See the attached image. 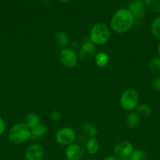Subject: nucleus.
<instances>
[{"mask_svg": "<svg viewBox=\"0 0 160 160\" xmlns=\"http://www.w3.org/2000/svg\"><path fill=\"white\" fill-rule=\"evenodd\" d=\"M135 18L127 8H120L114 12L110 20V29L117 34L126 33L133 28Z\"/></svg>", "mask_w": 160, "mask_h": 160, "instance_id": "obj_1", "label": "nucleus"}, {"mask_svg": "<svg viewBox=\"0 0 160 160\" xmlns=\"http://www.w3.org/2000/svg\"><path fill=\"white\" fill-rule=\"evenodd\" d=\"M111 38V29L105 23L99 22L92 27L89 32V40L95 45H104Z\"/></svg>", "mask_w": 160, "mask_h": 160, "instance_id": "obj_2", "label": "nucleus"}, {"mask_svg": "<svg viewBox=\"0 0 160 160\" xmlns=\"http://www.w3.org/2000/svg\"><path fill=\"white\" fill-rule=\"evenodd\" d=\"M9 142L15 145H21L29 140L31 137V129L24 123H17L13 125L8 134Z\"/></svg>", "mask_w": 160, "mask_h": 160, "instance_id": "obj_3", "label": "nucleus"}, {"mask_svg": "<svg viewBox=\"0 0 160 160\" xmlns=\"http://www.w3.org/2000/svg\"><path fill=\"white\" fill-rule=\"evenodd\" d=\"M140 96L138 92L133 88L125 89L119 98V105L122 109L129 112L136 110L139 105Z\"/></svg>", "mask_w": 160, "mask_h": 160, "instance_id": "obj_4", "label": "nucleus"}, {"mask_svg": "<svg viewBox=\"0 0 160 160\" xmlns=\"http://www.w3.org/2000/svg\"><path fill=\"white\" fill-rule=\"evenodd\" d=\"M78 53L71 47H65L61 49L59 54V60L61 65L67 70L74 69L78 62Z\"/></svg>", "mask_w": 160, "mask_h": 160, "instance_id": "obj_5", "label": "nucleus"}, {"mask_svg": "<svg viewBox=\"0 0 160 160\" xmlns=\"http://www.w3.org/2000/svg\"><path fill=\"white\" fill-rule=\"evenodd\" d=\"M75 139H76V133L75 130L68 127L60 128L55 134L56 142L63 146L67 147L75 143Z\"/></svg>", "mask_w": 160, "mask_h": 160, "instance_id": "obj_6", "label": "nucleus"}, {"mask_svg": "<svg viewBox=\"0 0 160 160\" xmlns=\"http://www.w3.org/2000/svg\"><path fill=\"white\" fill-rule=\"evenodd\" d=\"M133 150L134 148L131 142L127 140H122L114 145L113 154L122 160H130Z\"/></svg>", "mask_w": 160, "mask_h": 160, "instance_id": "obj_7", "label": "nucleus"}, {"mask_svg": "<svg viewBox=\"0 0 160 160\" xmlns=\"http://www.w3.org/2000/svg\"><path fill=\"white\" fill-rule=\"evenodd\" d=\"M96 54V47L94 44H93L90 41L88 40L84 41L80 45V48L78 49V56L80 60L83 62H88L91 60Z\"/></svg>", "mask_w": 160, "mask_h": 160, "instance_id": "obj_8", "label": "nucleus"}, {"mask_svg": "<svg viewBox=\"0 0 160 160\" xmlns=\"http://www.w3.org/2000/svg\"><path fill=\"white\" fill-rule=\"evenodd\" d=\"M127 9L131 12L135 20H141L145 17L147 13V7L145 6L144 0H132Z\"/></svg>", "mask_w": 160, "mask_h": 160, "instance_id": "obj_9", "label": "nucleus"}, {"mask_svg": "<svg viewBox=\"0 0 160 160\" xmlns=\"http://www.w3.org/2000/svg\"><path fill=\"white\" fill-rule=\"evenodd\" d=\"M44 155L45 149L40 144H32L24 151V157L26 160H42Z\"/></svg>", "mask_w": 160, "mask_h": 160, "instance_id": "obj_10", "label": "nucleus"}, {"mask_svg": "<svg viewBox=\"0 0 160 160\" xmlns=\"http://www.w3.org/2000/svg\"><path fill=\"white\" fill-rule=\"evenodd\" d=\"M64 155L65 159L68 160H82L84 157L85 149L79 144L73 143L66 147Z\"/></svg>", "mask_w": 160, "mask_h": 160, "instance_id": "obj_11", "label": "nucleus"}, {"mask_svg": "<svg viewBox=\"0 0 160 160\" xmlns=\"http://www.w3.org/2000/svg\"><path fill=\"white\" fill-rule=\"evenodd\" d=\"M48 132V128L41 123L38 126L35 127L34 128L31 129V137L30 139L32 141H39L45 137Z\"/></svg>", "mask_w": 160, "mask_h": 160, "instance_id": "obj_12", "label": "nucleus"}, {"mask_svg": "<svg viewBox=\"0 0 160 160\" xmlns=\"http://www.w3.org/2000/svg\"><path fill=\"white\" fill-rule=\"evenodd\" d=\"M42 122H41L40 117L38 114L34 113V112L27 114L24 117V123L30 129H32L35 127L40 124Z\"/></svg>", "mask_w": 160, "mask_h": 160, "instance_id": "obj_13", "label": "nucleus"}, {"mask_svg": "<svg viewBox=\"0 0 160 160\" xmlns=\"http://www.w3.org/2000/svg\"><path fill=\"white\" fill-rule=\"evenodd\" d=\"M94 62L99 68H104L109 62V56L104 52H99L94 56Z\"/></svg>", "mask_w": 160, "mask_h": 160, "instance_id": "obj_14", "label": "nucleus"}, {"mask_svg": "<svg viewBox=\"0 0 160 160\" xmlns=\"http://www.w3.org/2000/svg\"><path fill=\"white\" fill-rule=\"evenodd\" d=\"M140 121H141V116L136 112L132 111L127 114L126 118H125V123L129 128L133 129L136 128L140 123Z\"/></svg>", "mask_w": 160, "mask_h": 160, "instance_id": "obj_15", "label": "nucleus"}, {"mask_svg": "<svg viewBox=\"0 0 160 160\" xmlns=\"http://www.w3.org/2000/svg\"><path fill=\"white\" fill-rule=\"evenodd\" d=\"M86 150L89 154L96 155L100 150V143L96 138H90L86 143Z\"/></svg>", "mask_w": 160, "mask_h": 160, "instance_id": "obj_16", "label": "nucleus"}, {"mask_svg": "<svg viewBox=\"0 0 160 160\" xmlns=\"http://www.w3.org/2000/svg\"><path fill=\"white\" fill-rule=\"evenodd\" d=\"M54 40L59 46L63 47V48L67 47L69 42H70L68 34L65 31H59L55 34Z\"/></svg>", "mask_w": 160, "mask_h": 160, "instance_id": "obj_17", "label": "nucleus"}, {"mask_svg": "<svg viewBox=\"0 0 160 160\" xmlns=\"http://www.w3.org/2000/svg\"><path fill=\"white\" fill-rule=\"evenodd\" d=\"M83 132L89 138H95L98 134V128L94 123L87 122L83 125Z\"/></svg>", "mask_w": 160, "mask_h": 160, "instance_id": "obj_18", "label": "nucleus"}, {"mask_svg": "<svg viewBox=\"0 0 160 160\" xmlns=\"http://www.w3.org/2000/svg\"><path fill=\"white\" fill-rule=\"evenodd\" d=\"M151 31L155 38L160 40V17H156L151 24Z\"/></svg>", "mask_w": 160, "mask_h": 160, "instance_id": "obj_19", "label": "nucleus"}, {"mask_svg": "<svg viewBox=\"0 0 160 160\" xmlns=\"http://www.w3.org/2000/svg\"><path fill=\"white\" fill-rule=\"evenodd\" d=\"M147 9L156 13L160 12V0H144Z\"/></svg>", "mask_w": 160, "mask_h": 160, "instance_id": "obj_20", "label": "nucleus"}, {"mask_svg": "<svg viewBox=\"0 0 160 160\" xmlns=\"http://www.w3.org/2000/svg\"><path fill=\"white\" fill-rule=\"evenodd\" d=\"M136 112L139 114L141 117H148L152 113V109L147 104H139L136 109Z\"/></svg>", "mask_w": 160, "mask_h": 160, "instance_id": "obj_21", "label": "nucleus"}, {"mask_svg": "<svg viewBox=\"0 0 160 160\" xmlns=\"http://www.w3.org/2000/svg\"><path fill=\"white\" fill-rule=\"evenodd\" d=\"M147 158V153L145 151L142 149H134L130 160H146Z\"/></svg>", "mask_w": 160, "mask_h": 160, "instance_id": "obj_22", "label": "nucleus"}, {"mask_svg": "<svg viewBox=\"0 0 160 160\" xmlns=\"http://www.w3.org/2000/svg\"><path fill=\"white\" fill-rule=\"evenodd\" d=\"M149 69L152 71H157V70H160V58L155 57L152 59V60L149 62L148 64Z\"/></svg>", "mask_w": 160, "mask_h": 160, "instance_id": "obj_23", "label": "nucleus"}, {"mask_svg": "<svg viewBox=\"0 0 160 160\" xmlns=\"http://www.w3.org/2000/svg\"><path fill=\"white\" fill-rule=\"evenodd\" d=\"M50 120L53 122H58L62 118V114L59 110H54L50 113Z\"/></svg>", "mask_w": 160, "mask_h": 160, "instance_id": "obj_24", "label": "nucleus"}, {"mask_svg": "<svg viewBox=\"0 0 160 160\" xmlns=\"http://www.w3.org/2000/svg\"><path fill=\"white\" fill-rule=\"evenodd\" d=\"M152 86L154 90L160 93V77L155 78L152 80Z\"/></svg>", "mask_w": 160, "mask_h": 160, "instance_id": "obj_25", "label": "nucleus"}, {"mask_svg": "<svg viewBox=\"0 0 160 160\" xmlns=\"http://www.w3.org/2000/svg\"><path fill=\"white\" fill-rule=\"evenodd\" d=\"M5 131H6V123L3 117L0 116V135L4 134Z\"/></svg>", "mask_w": 160, "mask_h": 160, "instance_id": "obj_26", "label": "nucleus"}, {"mask_svg": "<svg viewBox=\"0 0 160 160\" xmlns=\"http://www.w3.org/2000/svg\"><path fill=\"white\" fill-rule=\"evenodd\" d=\"M103 160H122V159H120L119 158L116 157L115 156H114V155H113V156H107V157H105Z\"/></svg>", "mask_w": 160, "mask_h": 160, "instance_id": "obj_27", "label": "nucleus"}, {"mask_svg": "<svg viewBox=\"0 0 160 160\" xmlns=\"http://www.w3.org/2000/svg\"><path fill=\"white\" fill-rule=\"evenodd\" d=\"M158 57L160 58V42H158Z\"/></svg>", "mask_w": 160, "mask_h": 160, "instance_id": "obj_28", "label": "nucleus"}, {"mask_svg": "<svg viewBox=\"0 0 160 160\" xmlns=\"http://www.w3.org/2000/svg\"><path fill=\"white\" fill-rule=\"evenodd\" d=\"M58 1L61 2H62V3H66V2H67L69 0H58Z\"/></svg>", "mask_w": 160, "mask_h": 160, "instance_id": "obj_29", "label": "nucleus"}, {"mask_svg": "<svg viewBox=\"0 0 160 160\" xmlns=\"http://www.w3.org/2000/svg\"><path fill=\"white\" fill-rule=\"evenodd\" d=\"M64 160H68V159H64Z\"/></svg>", "mask_w": 160, "mask_h": 160, "instance_id": "obj_30", "label": "nucleus"}]
</instances>
